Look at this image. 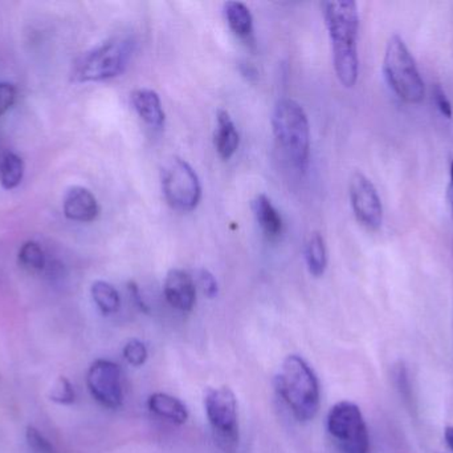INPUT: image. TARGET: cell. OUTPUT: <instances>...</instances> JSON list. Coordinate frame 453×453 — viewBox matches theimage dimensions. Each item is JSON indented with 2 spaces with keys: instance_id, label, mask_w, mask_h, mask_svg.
Here are the masks:
<instances>
[{
  "instance_id": "1",
  "label": "cell",
  "mask_w": 453,
  "mask_h": 453,
  "mask_svg": "<svg viewBox=\"0 0 453 453\" xmlns=\"http://www.w3.org/2000/svg\"><path fill=\"white\" fill-rule=\"evenodd\" d=\"M325 23L332 42L333 66L341 84L353 88L359 74L358 5L353 0L322 3Z\"/></svg>"
},
{
  "instance_id": "2",
  "label": "cell",
  "mask_w": 453,
  "mask_h": 453,
  "mask_svg": "<svg viewBox=\"0 0 453 453\" xmlns=\"http://www.w3.org/2000/svg\"><path fill=\"white\" fill-rule=\"evenodd\" d=\"M274 387L298 422H311L319 414V379L301 356L285 359L274 379Z\"/></svg>"
},
{
  "instance_id": "3",
  "label": "cell",
  "mask_w": 453,
  "mask_h": 453,
  "mask_svg": "<svg viewBox=\"0 0 453 453\" xmlns=\"http://www.w3.org/2000/svg\"><path fill=\"white\" fill-rule=\"evenodd\" d=\"M272 128L287 159L296 169L305 172L311 156V125L303 105L292 98L277 101Z\"/></svg>"
},
{
  "instance_id": "4",
  "label": "cell",
  "mask_w": 453,
  "mask_h": 453,
  "mask_svg": "<svg viewBox=\"0 0 453 453\" xmlns=\"http://www.w3.org/2000/svg\"><path fill=\"white\" fill-rule=\"evenodd\" d=\"M383 72L388 85L399 98L410 104H418L425 98V82L414 56L399 35H393L386 47Z\"/></svg>"
},
{
  "instance_id": "5",
  "label": "cell",
  "mask_w": 453,
  "mask_h": 453,
  "mask_svg": "<svg viewBox=\"0 0 453 453\" xmlns=\"http://www.w3.org/2000/svg\"><path fill=\"white\" fill-rule=\"evenodd\" d=\"M134 52L127 37H113L85 53L74 69L77 82H105L124 74Z\"/></svg>"
},
{
  "instance_id": "6",
  "label": "cell",
  "mask_w": 453,
  "mask_h": 453,
  "mask_svg": "<svg viewBox=\"0 0 453 453\" xmlns=\"http://www.w3.org/2000/svg\"><path fill=\"white\" fill-rule=\"evenodd\" d=\"M204 409L215 443L225 453L236 452L239 447V423L234 394L228 387L209 388L204 395Z\"/></svg>"
},
{
  "instance_id": "7",
  "label": "cell",
  "mask_w": 453,
  "mask_h": 453,
  "mask_svg": "<svg viewBox=\"0 0 453 453\" xmlns=\"http://www.w3.org/2000/svg\"><path fill=\"white\" fill-rule=\"evenodd\" d=\"M161 183L165 199L173 209L193 212L201 202V180L186 160H169L162 168Z\"/></svg>"
},
{
  "instance_id": "8",
  "label": "cell",
  "mask_w": 453,
  "mask_h": 453,
  "mask_svg": "<svg viewBox=\"0 0 453 453\" xmlns=\"http://www.w3.org/2000/svg\"><path fill=\"white\" fill-rule=\"evenodd\" d=\"M327 431L343 453H370V438L364 415L357 404L340 402L327 414Z\"/></svg>"
},
{
  "instance_id": "9",
  "label": "cell",
  "mask_w": 453,
  "mask_h": 453,
  "mask_svg": "<svg viewBox=\"0 0 453 453\" xmlns=\"http://www.w3.org/2000/svg\"><path fill=\"white\" fill-rule=\"evenodd\" d=\"M87 385L93 398L106 409L116 410L122 406L121 370L114 362L96 361L88 371Z\"/></svg>"
},
{
  "instance_id": "10",
  "label": "cell",
  "mask_w": 453,
  "mask_h": 453,
  "mask_svg": "<svg viewBox=\"0 0 453 453\" xmlns=\"http://www.w3.org/2000/svg\"><path fill=\"white\" fill-rule=\"evenodd\" d=\"M349 194L357 220L370 230L380 229L383 223V207L372 180L364 173H354L350 178Z\"/></svg>"
},
{
  "instance_id": "11",
  "label": "cell",
  "mask_w": 453,
  "mask_h": 453,
  "mask_svg": "<svg viewBox=\"0 0 453 453\" xmlns=\"http://www.w3.org/2000/svg\"><path fill=\"white\" fill-rule=\"evenodd\" d=\"M165 297L175 310L190 313L196 302V286L193 277L180 269H172L164 285Z\"/></svg>"
},
{
  "instance_id": "12",
  "label": "cell",
  "mask_w": 453,
  "mask_h": 453,
  "mask_svg": "<svg viewBox=\"0 0 453 453\" xmlns=\"http://www.w3.org/2000/svg\"><path fill=\"white\" fill-rule=\"evenodd\" d=\"M63 209L65 217L76 223H92L100 215L97 199L84 186H73L66 191Z\"/></svg>"
},
{
  "instance_id": "13",
  "label": "cell",
  "mask_w": 453,
  "mask_h": 453,
  "mask_svg": "<svg viewBox=\"0 0 453 453\" xmlns=\"http://www.w3.org/2000/svg\"><path fill=\"white\" fill-rule=\"evenodd\" d=\"M132 104L138 116L153 128H161L166 120L164 105L158 93L148 88L135 90L132 93Z\"/></svg>"
},
{
  "instance_id": "14",
  "label": "cell",
  "mask_w": 453,
  "mask_h": 453,
  "mask_svg": "<svg viewBox=\"0 0 453 453\" xmlns=\"http://www.w3.org/2000/svg\"><path fill=\"white\" fill-rule=\"evenodd\" d=\"M240 135L231 114L220 109L217 114V128L214 133V145L223 160H229L239 149Z\"/></svg>"
},
{
  "instance_id": "15",
  "label": "cell",
  "mask_w": 453,
  "mask_h": 453,
  "mask_svg": "<svg viewBox=\"0 0 453 453\" xmlns=\"http://www.w3.org/2000/svg\"><path fill=\"white\" fill-rule=\"evenodd\" d=\"M253 215L263 233L269 239L279 238L282 233V218L265 194H257L252 201Z\"/></svg>"
},
{
  "instance_id": "16",
  "label": "cell",
  "mask_w": 453,
  "mask_h": 453,
  "mask_svg": "<svg viewBox=\"0 0 453 453\" xmlns=\"http://www.w3.org/2000/svg\"><path fill=\"white\" fill-rule=\"evenodd\" d=\"M149 410L157 417L169 420L175 425H185L188 419V407L169 394L156 393L149 398Z\"/></svg>"
},
{
  "instance_id": "17",
  "label": "cell",
  "mask_w": 453,
  "mask_h": 453,
  "mask_svg": "<svg viewBox=\"0 0 453 453\" xmlns=\"http://www.w3.org/2000/svg\"><path fill=\"white\" fill-rule=\"evenodd\" d=\"M225 15L229 28L236 36L248 39L253 32V18L250 8L242 2L225 3Z\"/></svg>"
},
{
  "instance_id": "18",
  "label": "cell",
  "mask_w": 453,
  "mask_h": 453,
  "mask_svg": "<svg viewBox=\"0 0 453 453\" xmlns=\"http://www.w3.org/2000/svg\"><path fill=\"white\" fill-rule=\"evenodd\" d=\"M305 260L311 276H324L327 268V250L324 237L319 233L311 234L305 246Z\"/></svg>"
},
{
  "instance_id": "19",
  "label": "cell",
  "mask_w": 453,
  "mask_h": 453,
  "mask_svg": "<svg viewBox=\"0 0 453 453\" xmlns=\"http://www.w3.org/2000/svg\"><path fill=\"white\" fill-rule=\"evenodd\" d=\"M93 301L104 316H111L119 311L121 298L113 285L105 281H96L90 289Z\"/></svg>"
},
{
  "instance_id": "20",
  "label": "cell",
  "mask_w": 453,
  "mask_h": 453,
  "mask_svg": "<svg viewBox=\"0 0 453 453\" xmlns=\"http://www.w3.org/2000/svg\"><path fill=\"white\" fill-rule=\"evenodd\" d=\"M24 161L18 154L8 152L0 162V183L7 191L20 185L24 176Z\"/></svg>"
},
{
  "instance_id": "21",
  "label": "cell",
  "mask_w": 453,
  "mask_h": 453,
  "mask_svg": "<svg viewBox=\"0 0 453 453\" xmlns=\"http://www.w3.org/2000/svg\"><path fill=\"white\" fill-rule=\"evenodd\" d=\"M19 263L29 271H42L45 268V253L37 242L28 241L19 250Z\"/></svg>"
},
{
  "instance_id": "22",
  "label": "cell",
  "mask_w": 453,
  "mask_h": 453,
  "mask_svg": "<svg viewBox=\"0 0 453 453\" xmlns=\"http://www.w3.org/2000/svg\"><path fill=\"white\" fill-rule=\"evenodd\" d=\"M124 358L133 367H141L148 361V348L145 343L138 340H132L125 345Z\"/></svg>"
},
{
  "instance_id": "23",
  "label": "cell",
  "mask_w": 453,
  "mask_h": 453,
  "mask_svg": "<svg viewBox=\"0 0 453 453\" xmlns=\"http://www.w3.org/2000/svg\"><path fill=\"white\" fill-rule=\"evenodd\" d=\"M26 441L32 453H58L52 443L35 427L27 428Z\"/></svg>"
},
{
  "instance_id": "24",
  "label": "cell",
  "mask_w": 453,
  "mask_h": 453,
  "mask_svg": "<svg viewBox=\"0 0 453 453\" xmlns=\"http://www.w3.org/2000/svg\"><path fill=\"white\" fill-rule=\"evenodd\" d=\"M52 401L60 404H71L74 402V390L68 380L61 378L56 383L55 388L52 391Z\"/></svg>"
},
{
  "instance_id": "25",
  "label": "cell",
  "mask_w": 453,
  "mask_h": 453,
  "mask_svg": "<svg viewBox=\"0 0 453 453\" xmlns=\"http://www.w3.org/2000/svg\"><path fill=\"white\" fill-rule=\"evenodd\" d=\"M16 90L10 82H0V116L7 113L15 103Z\"/></svg>"
},
{
  "instance_id": "26",
  "label": "cell",
  "mask_w": 453,
  "mask_h": 453,
  "mask_svg": "<svg viewBox=\"0 0 453 453\" xmlns=\"http://www.w3.org/2000/svg\"><path fill=\"white\" fill-rule=\"evenodd\" d=\"M199 284H201L204 295L211 298V300L217 297L218 292H219L217 278H215L209 270H206V269H202V270L199 271Z\"/></svg>"
},
{
  "instance_id": "27",
  "label": "cell",
  "mask_w": 453,
  "mask_h": 453,
  "mask_svg": "<svg viewBox=\"0 0 453 453\" xmlns=\"http://www.w3.org/2000/svg\"><path fill=\"white\" fill-rule=\"evenodd\" d=\"M434 98H435L436 106H438L441 114L446 116L447 119H451L452 104L449 98H447L446 90L441 88V84H436L435 88H434Z\"/></svg>"
},
{
  "instance_id": "28",
  "label": "cell",
  "mask_w": 453,
  "mask_h": 453,
  "mask_svg": "<svg viewBox=\"0 0 453 453\" xmlns=\"http://www.w3.org/2000/svg\"><path fill=\"white\" fill-rule=\"evenodd\" d=\"M449 201L453 215V161L451 164V169H449Z\"/></svg>"
},
{
  "instance_id": "29",
  "label": "cell",
  "mask_w": 453,
  "mask_h": 453,
  "mask_svg": "<svg viewBox=\"0 0 453 453\" xmlns=\"http://www.w3.org/2000/svg\"><path fill=\"white\" fill-rule=\"evenodd\" d=\"M444 438H446L449 449L453 452V427L447 428L446 433H444Z\"/></svg>"
}]
</instances>
